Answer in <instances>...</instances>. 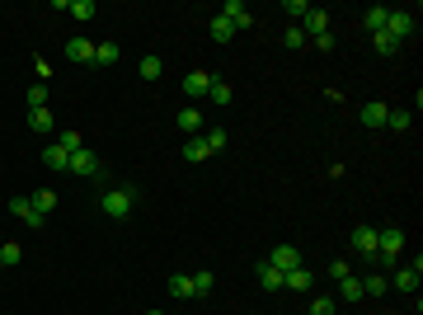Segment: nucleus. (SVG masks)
<instances>
[{"label":"nucleus","mask_w":423,"mask_h":315,"mask_svg":"<svg viewBox=\"0 0 423 315\" xmlns=\"http://www.w3.org/2000/svg\"><path fill=\"white\" fill-rule=\"evenodd\" d=\"M386 113H391V109L372 99V104H362V123H367V127H386Z\"/></svg>","instance_id":"nucleus-18"},{"label":"nucleus","mask_w":423,"mask_h":315,"mask_svg":"<svg viewBox=\"0 0 423 315\" xmlns=\"http://www.w3.org/2000/svg\"><path fill=\"white\" fill-rule=\"evenodd\" d=\"M29 109H47V85H33L29 90Z\"/></svg>","instance_id":"nucleus-38"},{"label":"nucleus","mask_w":423,"mask_h":315,"mask_svg":"<svg viewBox=\"0 0 423 315\" xmlns=\"http://www.w3.org/2000/svg\"><path fill=\"white\" fill-rule=\"evenodd\" d=\"M386 292H391V278H386V273H367V278H362V297H386Z\"/></svg>","instance_id":"nucleus-14"},{"label":"nucleus","mask_w":423,"mask_h":315,"mask_svg":"<svg viewBox=\"0 0 423 315\" xmlns=\"http://www.w3.org/2000/svg\"><path fill=\"white\" fill-rule=\"evenodd\" d=\"M268 264L278 268V273H292V268H301V250L297 245H278V250L268 254Z\"/></svg>","instance_id":"nucleus-7"},{"label":"nucleus","mask_w":423,"mask_h":315,"mask_svg":"<svg viewBox=\"0 0 423 315\" xmlns=\"http://www.w3.org/2000/svg\"><path fill=\"white\" fill-rule=\"evenodd\" d=\"M348 245H353V250H358L362 259H372V254H376V226H353Z\"/></svg>","instance_id":"nucleus-6"},{"label":"nucleus","mask_w":423,"mask_h":315,"mask_svg":"<svg viewBox=\"0 0 423 315\" xmlns=\"http://www.w3.org/2000/svg\"><path fill=\"white\" fill-rule=\"evenodd\" d=\"M179 127H184V137H203V109H198V104H184V109H179Z\"/></svg>","instance_id":"nucleus-9"},{"label":"nucleus","mask_w":423,"mask_h":315,"mask_svg":"<svg viewBox=\"0 0 423 315\" xmlns=\"http://www.w3.org/2000/svg\"><path fill=\"white\" fill-rule=\"evenodd\" d=\"M0 245H5V240H0Z\"/></svg>","instance_id":"nucleus-43"},{"label":"nucleus","mask_w":423,"mask_h":315,"mask_svg":"<svg viewBox=\"0 0 423 315\" xmlns=\"http://www.w3.org/2000/svg\"><path fill=\"white\" fill-rule=\"evenodd\" d=\"M386 33H391L395 43H405L409 33H414V15H409V10H391V15H386Z\"/></svg>","instance_id":"nucleus-5"},{"label":"nucleus","mask_w":423,"mask_h":315,"mask_svg":"<svg viewBox=\"0 0 423 315\" xmlns=\"http://www.w3.org/2000/svg\"><path fill=\"white\" fill-rule=\"evenodd\" d=\"M29 127H33V132H57V123H52V109H29Z\"/></svg>","instance_id":"nucleus-20"},{"label":"nucleus","mask_w":423,"mask_h":315,"mask_svg":"<svg viewBox=\"0 0 423 315\" xmlns=\"http://www.w3.org/2000/svg\"><path fill=\"white\" fill-rule=\"evenodd\" d=\"M231 85H226V80H212V90H207V99H212V104H217V109H226V104H231Z\"/></svg>","instance_id":"nucleus-28"},{"label":"nucleus","mask_w":423,"mask_h":315,"mask_svg":"<svg viewBox=\"0 0 423 315\" xmlns=\"http://www.w3.org/2000/svg\"><path fill=\"white\" fill-rule=\"evenodd\" d=\"M282 287H287V292H311V287H315L311 268L301 264V268H292V273H282Z\"/></svg>","instance_id":"nucleus-13"},{"label":"nucleus","mask_w":423,"mask_h":315,"mask_svg":"<svg viewBox=\"0 0 423 315\" xmlns=\"http://www.w3.org/2000/svg\"><path fill=\"white\" fill-rule=\"evenodd\" d=\"M57 146H62L66 156H76L85 142H80V132H76V127H62V132H57Z\"/></svg>","instance_id":"nucleus-24"},{"label":"nucleus","mask_w":423,"mask_h":315,"mask_svg":"<svg viewBox=\"0 0 423 315\" xmlns=\"http://www.w3.org/2000/svg\"><path fill=\"white\" fill-rule=\"evenodd\" d=\"M66 10H71L76 19H94V15H99V5H94V0H71Z\"/></svg>","instance_id":"nucleus-33"},{"label":"nucleus","mask_w":423,"mask_h":315,"mask_svg":"<svg viewBox=\"0 0 423 315\" xmlns=\"http://www.w3.org/2000/svg\"><path fill=\"white\" fill-rule=\"evenodd\" d=\"M0 264H5V268H15V264H24V250H19L15 240H5V245H0Z\"/></svg>","instance_id":"nucleus-30"},{"label":"nucleus","mask_w":423,"mask_h":315,"mask_svg":"<svg viewBox=\"0 0 423 315\" xmlns=\"http://www.w3.org/2000/svg\"><path fill=\"white\" fill-rule=\"evenodd\" d=\"M29 203H33V207H38V212H43V217H47V212L57 207V193H52V189H38V193H33V198H29Z\"/></svg>","instance_id":"nucleus-31"},{"label":"nucleus","mask_w":423,"mask_h":315,"mask_svg":"<svg viewBox=\"0 0 423 315\" xmlns=\"http://www.w3.org/2000/svg\"><path fill=\"white\" fill-rule=\"evenodd\" d=\"M221 15H226V19L235 24V33H240V29H250V24H254V10L245 5V0H226V10H221Z\"/></svg>","instance_id":"nucleus-10"},{"label":"nucleus","mask_w":423,"mask_h":315,"mask_svg":"<svg viewBox=\"0 0 423 315\" xmlns=\"http://www.w3.org/2000/svg\"><path fill=\"white\" fill-rule=\"evenodd\" d=\"M94 66H118V43H94Z\"/></svg>","instance_id":"nucleus-22"},{"label":"nucleus","mask_w":423,"mask_h":315,"mask_svg":"<svg viewBox=\"0 0 423 315\" xmlns=\"http://www.w3.org/2000/svg\"><path fill=\"white\" fill-rule=\"evenodd\" d=\"M203 142H207V151H221V146H226V132L212 127V132H203Z\"/></svg>","instance_id":"nucleus-37"},{"label":"nucleus","mask_w":423,"mask_h":315,"mask_svg":"<svg viewBox=\"0 0 423 315\" xmlns=\"http://www.w3.org/2000/svg\"><path fill=\"white\" fill-rule=\"evenodd\" d=\"M43 165H47V170H66V165H71V156H66L62 146L52 142V146H47V151H43Z\"/></svg>","instance_id":"nucleus-21"},{"label":"nucleus","mask_w":423,"mask_h":315,"mask_svg":"<svg viewBox=\"0 0 423 315\" xmlns=\"http://www.w3.org/2000/svg\"><path fill=\"white\" fill-rule=\"evenodd\" d=\"M259 283H264V292H282V273L268 264V259L259 264Z\"/></svg>","instance_id":"nucleus-19"},{"label":"nucleus","mask_w":423,"mask_h":315,"mask_svg":"<svg viewBox=\"0 0 423 315\" xmlns=\"http://www.w3.org/2000/svg\"><path fill=\"white\" fill-rule=\"evenodd\" d=\"M372 43H376V52H381V57H391V52H400V43H395L391 33L381 29V33H372Z\"/></svg>","instance_id":"nucleus-32"},{"label":"nucleus","mask_w":423,"mask_h":315,"mask_svg":"<svg viewBox=\"0 0 423 315\" xmlns=\"http://www.w3.org/2000/svg\"><path fill=\"white\" fill-rule=\"evenodd\" d=\"M66 170H71V174H80V179H94V174L104 170V165H99V156H94L90 146H80L76 156H71V165H66Z\"/></svg>","instance_id":"nucleus-3"},{"label":"nucleus","mask_w":423,"mask_h":315,"mask_svg":"<svg viewBox=\"0 0 423 315\" xmlns=\"http://www.w3.org/2000/svg\"><path fill=\"white\" fill-rule=\"evenodd\" d=\"M339 297H344V301H362V278H353V273L339 278Z\"/></svg>","instance_id":"nucleus-27"},{"label":"nucleus","mask_w":423,"mask_h":315,"mask_svg":"<svg viewBox=\"0 0 423 315\" xmlns=\"http://www.w3.org/2000/svg\"><path fill=\"white\" fill-rule=\"evenodd\" d=\"M386 15H391L386 5H372V10L362 15V29H367V33H381V29H386Z\"/></svg>","instance_id":"nucleus-17"},{"label":"nucleus","mask_w":423,"mask_h":315,"mask_svg":"<svg viewBox=\"0 0 423 315\" xmlns=\"http://www.w3.org/2000/svg\"><path fill=\"white\" fill-rule=\"evenodd\" d=\"M405 231H400V226H386V231H376V250H381V254H400V250H405Z\"/></svg>","instance_id":"nucleus-8"},{"label":"nucleus","mask_w":423,"mask_h":315,"mask_svg":"<svg viewBox=\"0 0 423 315\" xmlns=\"http://www.w3.org/2000/svg\"><path fill=\"white\" fill-rule=\"evenodd\" d=\"M66 57H71V62H90L94 66V43H90V38H71V43H66Z\"/></svg>","instance_id":"nucleus-15"},{"label":"nucleus","mask_w":423,"mask_h":315,"mask_svg":"<svg viewBox=\"0 0 423 315\" xmlns=\"http://www.w3.org/2000/svg\"><path fill=\"white\" fill-rule=\"evenodd\" d=\"M409 123H414V118H409L405 109H391V113H386V127H391V132H405Z\"/></svg>","instance_id":"nucleus-34"},{"label":"nucleus","mask_w":423,"mask_h":315,"mask_svg":"<svg viewBox=\"0 0 423 315\" xmlns=\"http://www.w3.org/2000/svg\"><path fill=\"white\" fill-rule=\"evenodd\" d=\"M0 268H5V264H0Z\"/></svg>","instance_id":"nucleus-44"},{"label":"nucleus","mask_w":423,"mask_h":315,"mask_svg":"<svg viewBox=\"0 0 423 315\" xmlns=\"http://www.w3.org/2000/svg\"><path fill=\"white\" fill-rule=\"evenodd\" d=\"M137 71H141V80H160V76H165V62L146 52V57H141V66H137Z\"/></svg>","instance_id":"nucleus-23"},{"label":"nucleus","mask_w":423,"mask_h":315,"mask_svg":"<svg viewBox=\"0 0 423 315\" xmlns=\"http://www.w3.org/2000/svg\"><path fill=\"white\" fill-rule=\"evenodd\" d=\"M207 156H212V151H207L203 137H188L184 142V160H207Z\"/></svg>","instance_id":"nucleus-29"},{"label":"nucleus","mask_w":423,"mask_h":315,"mask_svg":"<svg viewBox=\"0 0 423 315\" xmlns=\"http://www.w3.org/2000/svg\"><path fill=\"white\" fill-rule=\"evenodd\" d=\"M165 287H170V297H174V301H193V278H188V273H174Z\"/></svg>","instance_id":"nucleus-16"},{"label":"nucleus","mask_w":423,"mask_h":315,"mask_svg":"<svg viewBox=\"0 0 423 315\" xmlns=\"http://www.w3.org/2000/svg\"><path fill=\"white\" fill-rule=\"evenodd\" d=\"M212 80H217L212 71H188V76H184V90H188V99H203L207 90H212Z\"/></svg>","instance_id":"nucleus-12"},{"label":"nucleus","mask_w":423,"mask_h":315,"mask_svg":"<svg viewBox=\"0 0 423 315\" xmlns=\"http://www.w3.org/2000/svg\"><path fill=\"white\" fill-rule=\"evenodd\" d=\"M311 43H315L320 52H334V33H320V38H311Z\"/></svg>","instance_id":"nucleus-41"},{"label":"nucleus","mask_w":423,"mask_h":315,"mask_svg":"<svg viewBox=\"0 0 423 315\" xmlns=\"http://www.w3.org/2000/svg\"><path fill=\"white\" fill-rule=\"evenodd\" d=\"M334 306H339L334 297H315L311 301V315H334Z\"/></svg>","instance_id":"nucleus-36"},{"label":"nucleus","mask_w":423,"mask_h":315,"mask_svg":"<svg viewBox=\"0 0 423 315\" xmlns=\"http://www.w3.org/2000/svg\"><path fill=\"white\" fill-rule=\"evenodd\" d=\"M419 278H423V259H414V264H405V268L391 273V287L395 292H419Z\"/></svg>","instance_id":"nucleus-2"},{"label":"nucleus","mask_w":423,"mask_h":315,"mask_svg":"<svg viewBox=\"0 0 423 315\" xmlns=\"http://www.w3.org/2000/svg\"><path fill=\"white\" fill-rule=\"evenodd\" d=\"M146 315H165V311H146Z\"/></svg>","instance_id":"nucleus-42"},{"label":"nucleus","mask_w":423,"mask_h":315,"mask_svg":"<svg viewBox=\"0 0 423 315\" xmlns=\"http://www.w3.org/2000/svg\"><path fill=\"white\" fill-rule=\"evenodd\" d=\"M212 287H217V273H193V297H212Z\"/></svg>","instance_id":"nucleus-26"},{"label":"nucleus","mask_w":423,"mask_h":315,"mask_svg":"<svg viewBox=\"0 0 423 315\" xmlns=\"http://www.w3.org/2000/svg\"><path fill=\"white\" fill-rule=\"evenodd\" d=\"M137 198H141V189H137V184L109 189L104 198H99V212H104L109 221H127V217H132V207H137Z\"/></svg>","instance_id":"nucleus-1"},{"label":"nucleus","mask_w":423,"mask_h":315,"mask_svg":"<svg viewBox=\"0 0 423 315\" xmlns=\"http://www.w3.org/2000/svg\"><path fill=\"white\" fill-rule=\"evenodd\" d=\"M348 273H353V268H348V259H334V264H329V278H348Z\"/></svg>","instance_id":"nucleus-40"},{"label":"nucleus","mask_w":423,"mask_h":315,"mask_svg":"<svg viewBox=\"0 0 423 315\" xmlns=\"http://www.w3.org/2000/svg\"><path fill=\"white\" fill-rule=\"evenodd\" d=\"M212 38H217V43H231V38H235V24L226 15H212Z\"/></svg>","instance_id":"nucleus-25"},{"label":"nucleus","mask_w":423,"mask_h":315,"mask_svg":"<svg viewBox=\"0 0 423 315\" xmlns=\"http://www.w3.org/2000/svg\"><path fill=\"white\" fill-rule=\"evenodd\" d=\"M282 43H287V48H306V43H311V38H306V33H301V24H292V29L282 33Z\"/></svg>","instance_id":"nucleus-35"},{"label":"nucleus","mask_w":423,"mask_h":315,"mask_svg":"<svg viewBox=\"0 0 423 315\" xmlns=\"http://www.w3.org/2000/svg\"><path fill=\"white\" fill-rule=\"evenodd\" d=\"M301 33L306 38H320V33H329V10H306V19H301Z\"/></svg>","instance_id":"nucleus-11"},{"label":"nucleus","mask_w":423,"mask_h":315,"mask_svg":"<svg viewBox=\"0 0 423 315\" xmlns=\"http://www.w3.org/2000/svg\"><path fill=\"white\" fill-rule=\"evenodd\" d=\"M10 212H15V217L24 221V226H29V231H43V221H47L43 212H38V207L29 203V198H10Z\"/></svg>","instance_id":"nucleus-4"},{"label":"nucleus","mask_w":423,"mask_h":315,"mask_svg":"<svg viewBox=\"0 0 423 315\" xmlns=\"http://www.w3.org/2000/svg\"><path fill=\"white\" fill-rule=\"evenodd\" d=\"M282 10H287V15H297V19H306L311 5H306V0H282Z\"/></svg>","instance_id":"nucleus-39"}]
</instances>
